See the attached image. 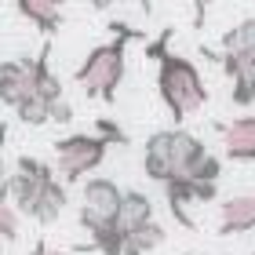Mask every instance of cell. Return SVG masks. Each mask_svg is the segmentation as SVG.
I'll list each match as a JSON object with an SVG mask.
<instances>
[{
    "label": "cell",
    "mask_w": 255,
    "mask_h": 255,
    "mask_svg": "<svg viewBox=\"0 0 255 255\" xmlns=\"http://www.w3.org/2000/svg\"><path fill=\"white\" fill-rule=\"evenodd\" d=\"M219 197V182H193V201L197 204H212Z\"/></svg>",
    "instance_id": "obj_23"
},
{
    "label": "cell",
    "mask_w": 255,
    "mask_h": 255,
    "mask_svg": "<svg viewBox=\"0 0 255 255\" xmlns=\"http://www.w3.org/2000/svg\"><path fill=\"white\" fill-rule=\"evenodd\" d=\"M55 179H59V175H55ZM48 182H51V179L26 175V171L7 175L4 186H7V197H11V204H15V212L26 215V219H33V212H37V201H40V193H44V186H48Z\"/></svg>",
    "instance_id": "obj_9"
},
{
    "label": "cell",
    "mask_w": 255,
    "mask_h": 255,
    "mask_svg": "<svg viewBox=\"0 0 255 255\" xmlns=\"http://www.w3.org/2000/svg\"><path fill=\"white\" fill-rule=\"evenodd\" d=\"M248 62H252V69H248V77L255 73V51H248Z\"/></svg>",
    "instance_id": "obj_28"
},
{
    "label": "cell",
    "mask_w": 255,
    "mask_h": 255,
    "mask_svg": "<svg viewBox=\"0 0 255 255\" xmlns=\"http://www.w3.org/2000/svg\"><path fill=\"white\" fill-rule=\"evenodd\" d=\"M62 4L66 0H15L18 15L29 22V26H37L44 37H51V33L62 29Z\"/></svg>",
    "instance_id": "obj_10"
},
{
    "label": "cell",
    "mask_w": 255,
    "mask_h": 255,
    "mask_svg": "<svg viewBox=\"0 0 255 255\" xmlns=\"http://www.w3.org/2000/svg\"><path fill=\"white\" fill-rule=\"evenodd\" d=\"M230 102L234 106H241V110H248V106H255V99H252V80L248 77H237V80H230Z\"/></svg>",
    "instance_id": "obj_21"
},
{
    "label": "cell",
    "mask_w": 255,
    "mask_h": 255,
    "mask_svg": "<svg viewBox=\"0 0 255 255\" xmlns=\"http://www.w3.org/2000/svg\"><path fill=\"white\" fill-rule=\"evenodd\" d=\"M252 255H255V252H252Z\"/></svg>",
    "instance_id": "obj_30"
},
{
    "label": "cell",
    "mask_w": 255,
    "mask_h": 255,
    "mask_svg": "<svg viewBox=\"0 0 255 255\" xmlns=\"http://www.w3.org/2000/svg\"><path fill=\"white\" fill-rule=\"evenodd\" d=\"M110 153V142L106 138H99L95 131H73L55 142V164H59V175L66 186H73V182H84L95 168H102V160Z\"/></svg>",
    "instance_id": "obj_3"
},
{
    "label": "cell",
    "mask_w": 255,
    "mask_h": 255,
    "mask_svg": "<svg viewBox=\"0 0 255 255\" xmlns=\"http://www.w3.org/2000/svg\"><path fill=\"white\" fill-rule=\"evenodd\" d=\"M33 95H40L48 106H51V102H59V99H66L62 80L51 69V44L48 40H44V48L37 51V59H33Z\"/></svg>",
    "instance_id": "obj_12"
},
{
    "label": "cell",
    "mask_w": 255,
    "mask_h": 255,
    "mask_svg": "<svg viewBox=\"0 0 255 255\" xmlns=\"http://www.w3.org/2000/svg\"><path fill=\"white\" fill-rule=\"evenodd\" d=\"M219 237H237L255 230V193H234L219 204Z\"/></svg>",
    "instance_id": "obj_6"
},
{
    "label": "cell",
    "mask_w": 255,
    "mask_h": 255,
    "mask_svg": "<svg viewBox=\"0 0 255 255\" xmlns=\"http://www.w3.org/2000/svg\"><path fill=\"white\" fill-rule=\"evenodd\" d=\"M117 223L124 234H135L138 226L153 223V201L142 193V190H124V201H121V215Z\"/></svg>",
    "instance_id": "obj_13"
},
{
    "label": "cell",
    "mask_w": 255,
    "mask_h": 255,
    "mask_svg": "<svg viewBox=\"0 0 255 255\" xmlns=\"http://www.w3.org/2000/svg\"><path fill=\"white\" fill-rule=\"evenodd\" d=\"M157 95L164 102V110L171 113V121L182 124L197 110H204L208 84H204V77H201V69H197L193 59H182V55L168 51L157 62Z\"/></svg>",
    "instance_id": "obj_1"
},
{
    "label": "cell",
    "mask_w": 255,
    "mask_h": 255,
    "mask_svg": "<svg viewBox=\"0 0 255 255\" xmlns=\"http://www.w3.org/2000/svg\"><path fill=\"white\" fill-rule=\"evenodd\" d=\"M164 237H168V234H164V226H160L157 219H153V223L138 226L135 234H128V245H135L138 252H146V255H149L153 248H160V245H164Z\"/></svg>",
    "instance_id": "obj_17"
},
{
    "label": "cell",
    "mask_w": 255,
    "mask_h": 255,
    "mask_svg": "<svg viewBox=\"0 0 255 255\" xmlns=\"http://www.w3.org/2000/svg\"><path fill=\"white\" fill-rule=\"evenodd\" d=\"M208 153V146L197 138L193 131H182V128H168V157H171V171L179 175H190L193 164Z\"/></svg>",
    "instance_id": "obj_8"
},
{
    "label": "cell",
    "mask_w": 255,
    "mask_h": 255,
    "mask_svg": "<svg viewBox=\"0 0 255 255\" xmlns=\"http://www.w3.org/2000/svg\"><path fill=\"white\" fill-rule=\"evenodd\" d=\"M95 135L99 138H106L110 146H128L131 138H128V131L113 121V117H95Z\"/></svg>",
    "instance_id": "obj_20"
},
{
    "label": "cell",
    "mask_w": 255,
    "mask_h": 255,
    "mask_svg": "<svg viewBox=\"0 0 255 255\" xmlns=\"http://www.w3.org/2000/svg\"><path fill=\"white\" fill-rule=\"evenodd\" d=\"M248 80H252V99H255V73H252V77H248Z\"/></svg>",
    "instance_id": "obj_29"
},
{
    "label": "cell",
    "mask_w": 255,
    "mask_h": 255,
    "mask_svg": "<svg viewBox=\"0 0 255 255\" xmlns=\"http://www.w3.org/2000/svg\"><path fill=\"white\" fill-rule=\"evenodd\" d=\"M26 95H33V59H7L0 62V102L15 110Z\"/></svg>",
    "instance_id": "obj_5"
},
{
    "label": "cell",
    "mask_w": 255,
    "mask_h": 255,
    "mask_svg": "<svg viewBox=\"0 0 255 255\" xmlns=\"http://www.w3.org/2000/svg\"><path fill=\"white\" fill-rule=\"evenodd\" d=\"M88 4L95 7V11H106V7H113V4H121V0H88ZM135 4L142 7L146 15H149V11H153V4H149V0H135Z\"/></svg>",
    "instance_id": "obj_25"
},
{
    "label": "cell",
    "mask_w": 255,
    "mask_h": 255,
    "mask_svg": "<svg viewBox=\"0 0 255 255\" xmlns=\"http://www.w3.org/2000/svg\"><path fill=\"white\" fill-rule=\"evenodd\" d=\"M15 117L22 124H29V128H44V124H51V106L44 102L40 95H26L15 106Z\"/></svg>",
    "instance_id": "obj_15"
},
{
    "label": "cell",
    "mask_w": 255,
    "mask_h": 255,
    "mask_svg": "<svg viewBox=\"0 0 255 255\" xmlns=\"http://www.w3.org/2000/svg\"><path fill=\"white\" fill-rule=\"evenodd\" d=\"M128 44H131L128 37H113L84 55L73 80L84 88L88 99L117 102V88L124 84V73H128Z\"/></svg>",
    "instance_id": "obj_2"
},
{
    "label": "cell",
    "mask_w": 255,
    "mask_h": 255,
    "mask_svg": "<svg viewBox=\"0 0 255 255\" xmlns=\"http://www.w3.org/2000/svg\"><path fill=\"white\" fill-rule=\"evenodd\" d=\"M121 201H124V190L106 175H91V179H84V186H80V208L91 212L95 219H106V223H117Z\"/></svg>",
    "instance_id": "obj_4"
},
{
    "label": "cell",
    "mask_w": 255,
    "mask_h": 255,
    "mask_svg": "<svg viewBox=\"0 0 255 255\" xmlns=\"http://www.w3.org/2000/svg\"><path fill=\"white\" fill-rule=\"evenodd\" d=\"M29 255H62V252H59V248H51V245H44V241H37Z\"/></svg>",
    "instance_id": "obj_27"
},
{
    "label": "cell",
    "mask_w": 255,
    "mask_h": 255,
    "mask_svg": "<svg viewBox=\"0 0 255 255\" xmlns=\"http://www.w3.org/2000/svg\"><path fill=\"white\" fill-rule=\"evenodd\" d=\"M66 204H69V190H66V182L51 179L48 186H44L40 201H37V212H33V223H40V226H51V223H59V215L66 212Z\"/></svg>",
    "instance_id": "obj_14"
},
{
    "label": "cell",
    "mask_w": 255,
    "mask_h": 255,
    "mask_svg": "<svg viewBox=\"0 0 255 255\" xmlns=\"http://www.w3.org/2000/svg\"><path fill=\"white\" fill-rule=\"evenodd\" d=\"M142 171H146V179H153V182H171L175 179V171H171V157H168V128L164 131H153L146 138V149H142Z\"/></svg>",
    "instance_id": "obj_11"
},
{
    "label": "cell",
    "mask_w": 255,
    "mask_h": 255,
    "mask_svg": "<svg viewBox=\"0 0 255 255\" xmlns=\"http://www.w3.org/2000/svg\"><path fill=\"white\" fill-rule=\"evenodd\" d=\"M18 212L7 197V186L0 182V241H18Z\"/></svg>",
    "instance_id": "obj_18"
},
{
    "label": "cell",
    "mask_w": 255,
    "mask_h": 255,
    "mask_svg": "<svg viewBox=\"0 0 255 255\" xmlns=\"http://www.w3.org/2000/svg\"><path fill=\"white\" fill-rule=\"evenodd\" d=\"M223 51H255V18H241L223 33Z\"/></svg>",
    "instance_id": "obj_16"
},
{
    "label": "cell",
    "mask_w": 255,
    "mask_h": 255,
    "mask_svg": "<svg viewBox=\"0 0 255 255\" xmlns=\"http://www.w3.org/2000/svg\"><path fill=\"white\" fill-rule=\"evenodd\" d=\"M171 37H175V29L171 26H164L157 33V40H146V59H153V62H160L168 55V44H171Z\"/></svg>",
    "instance_id": "obj_22"
},
{
    "label": "cell",
    "mask_w": 255,
    "mask_h": 255,
    "mask_svg": "<svg viewBox=\"0 0 255 255\" xmlns=\"http://www.w3.org/2000/svg\"><path fill=\"white\" fill-rule=\"evenodd\" d=\"M51 121L55 124H73V106H69V99L51 102Z\"/></svg>",
    "instance_id": "obj_24"
},
{
    "label": "cell",
    "mask_w": 255,
    "mask_h": 255,
    "mask_svg": "<svg viewBox=\"0 0 255 255\" xmlns=\"http://www.w3.org/2000/svg\"><path fill=\"white\" fill-rule=\"evenodd\" d=\"M193 4H197V15H193V26H197V29H201V26H204V11H208V4H212V0H193Z\"/></svg>",
    "instance_id": "obj_26"
},
{
    "label": "cell",
    "mask_w": 255,
    "mask_h": 255,
    "mask_svg": "<svg viewBox=\"0 0 255 255\" xmlns=\"http://www.w3.org/2000/svg\"><path fill=\"white\" fill-rule=\"evenodd\" d=\"M219 175H223V160H219L215 153H204L193 164V171H190L186 179H193V182H219Z\"/></svg>",
    "instance_id": "obj_19"
},
{
    "label": "cell",
    "mask_w": 255,
    "mask_h": 255,
    "mask_svg": "<svg viewBox=\"0 0 255 255\" xmlns=\"http://www.w3.org/2000/svg\"><path fill=\"white\" fill-rule=\"evenodd\" d=\"M215 131L223 135L226 160H237V164H252L255 160V117H237L230 124H215Z\"/></svg>",
    "instance_id": "obj_7"
}]
</instances>
